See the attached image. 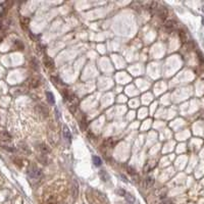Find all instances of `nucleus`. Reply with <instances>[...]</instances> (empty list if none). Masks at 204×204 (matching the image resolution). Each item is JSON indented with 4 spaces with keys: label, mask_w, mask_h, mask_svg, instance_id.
<instances>
[{
    "label": "nucleus",
    "mask_w": 204,
    "mask_h": 204,
    "mask_svg": "<svg viewBox=\"0 0 204 204\" xmlns=\"http://www.w3.org/2000/svg\"><path fill=\"white\" fill-rule=\"evenodd\" d=\"M0 140L3 141V142H9L11 140L10 134H8L7 132H5V131H3V132H0Z\"/></svg>",
    "instance_id": "3"
},
{
    "label": "nucleus",
    "mask_w": 204,
    "mask_h": 204,
    "mask_svg": "<svg viewBox=\"0 0 204 204\" xmlns=\"http://www.w3.org/2000/svg\"><path fill=\"white\" fill-rule=\"evenodd\" d=\"M153 184H154V178L153 176H147V178L145 179V182H144L145 188L151 187V186H153Z\"/></svg>",
    "instance_id": "4"
},
{
    "label": "nucleus",
    "mask_w": 204,
    "mask_h": 204,
    "mask_svg": "<svg viewBox=\"0 0 204 204\" xmlns=\"http://www.w3.org/2000/svg\"><path fill=\"white\" fill-rule=\"evenodd\" d=\"M28 176L33 180H39L42 178V170L37 165L32 164L28 169Z\"/></svg>",
    "instance_id": "1"
},
{
    "label": "nucleus",
    "mask_w": 204,
    "mask_h": 204,
    "mask_svg": "<svg viewBox=\"0 0 204 204\" xmlns=\"http://www.w3.org/2000/svg\"><path fill=\"white\" fill-rule=\"evenodd\" d=\"M30 86H31L32 88H37L39 86V80L36 78H33L31 82H30Z\"/></svg>",
    "instance_id": "9"
},
{
    "label": "nucleus",
    "mask_w": 204,
    "mask_h": 204,
    "mask_svg": "<svg viewBox=\"0 0 204 204\" xmlns=\"http://www.w3.org/2000/svg\"><path fill=\"white\" fill-rule=\"evenodd\" d=\"M40 149H41V151L43 152V153H46V152L49 151V149L47 148V146H46V145H44V144H42V145H41V148H40Z\"/></svg>",
    "instance_id": "15"
},
{
    "label": "nucleus",
    "mask_w": 204,
    "mask_h": 204,
    "mask_svg": "<svg viewBox=\"0 0 204 204\" xmlns=\"http://www.w3.org/2000/svg\"><path fill=\"white\" fill-rule=\"evenodd\" d=\"M165 28L167 29V30H172L173 28H175V26H176V23L173 22V20H167V22H165Z\"/></svg>",
    "instance_id": "8"
},
{
    "label": "nucleus",
    "mask_w": 204,
    "mask_h": 204,
    "mask_svg": "<svg viewBox=\"0 0 204 204\" xmlns=\"http://www.w3.org/2000/svg\"><path fill=\"white\" fill-rule=\"evenodd\" d=\"M92 159H93L94 164H95L96 166H100L102 164V160L100 159V157H98V156H93Z\"/></svg>",
    "instance_id": "10"
},
{
    "label": "nucleus",
    "mask_w": 204,
    "mask_h": 204,
    "mask_svg": "<svg viewBox=\"0 0 204 204\" xmlns=\"http://www.w3.org/2000/svg\"><path fill=\"white\" fill-rule=\"evenodd\" d=\"M46 95H47V98H48V101H49V103H51V104H54L55 100H54L53 94L51 93V92H47V93H46Z\"/></svg>",
    "instance_id": "11"
},
{
    "label": "nucleus",
    "mask_w": 204,
    "mask_h": 204,
    "mask_svg": "<svg viewBox=\"0 0 204 204\" xmlns=\"http://www.w3.org/2000/svg\"><path fill=\"white\" fill-rule=\"evenodd\" d=\"M159 17H161V19H164V17H166V14H167V10L165 9V8H160L159 9Z\"/></svg>",
    "instance_id": "13"
},
{
    "label": "nucleus",
    "mask_w": 204,
    "mask_h": 204,
    "mask_svg": "<svg viewBox=\"0 0 204 204\" xmlns=\"http://www.w3.org/2000/svg\"><path fill=\"white\" fill-rule=\"evenodd\" d=\"M128 169H129V173H131V175H135V169H132L131 167H128Z\"/></svg>",
    "instance_id": "18"
},
{
    "label": "nucleus",
    "mask_w": 204,
    "mask_h": 204,
    "mask_svg": "<svg viewBox=\"0 0 204 204\" xmlns=\"http://www.w3.org/2000/svg\"><path fill=\"white\" fill-rule=\"evenodd\" d=\"M28 24H29V19H27V17H23L22 19V25H23L24 28H25L26 26H28Z\"/></svg>",
    "instance_id": "14"
},
{
    "label": "nucleus",
    "mask_w": 204,
    "mask_h": 204,
    "mask_svg": "<svg viewBox=\"0 0 204 204\" xmlns=\"http://www.w3.org/2000/svg\"><path fill=\"white\" fill-rule=\"evenodd\" d=\"M202 23H203V25H204V17H203V19H202Z\"/></svg>",
    "instance_id": "19"
},
{
    "label": "nucleus",
    "mask_w": 204,
    "mask_h": 204,
    "mask_svg": "<svg viewBox=\"0 0 204 204\" xmlns=\"http://www.w3.org/2000/svg\"><path fill=\"white\" fill-rule=\"evenodd\" d=\"M99 176L103 182H107V181H109V179H110V176H109V175L105 172V170L99 172Z\"/></svg>",
    "instance_id": "6"
},
{
    "label": "nucleus",
    "mask_w": 204,
    "mask_h": 204,
    "mask_svg": "<svg viewBox=\"0 0 204 204\" xmlns=\"http://www.w3.org/2000/svg\"><path fill=\"white\" fill-rule=\"evenodd\" d=\"M124 197H126L127 201H129L130 203H134V202H135V197H134L133 195H131L130 193H126Z\"/></svg>",
    "instance_id": "12"
},
{
    "label": "nucleus",
    "mask_w": 204,
    "mask_h": 204,
    "mask_svg": "<svg viewBox=\"0 0 204 204\" xmlns=\"http://www.w3.org/2000/svg\"><path fill=\"white\" fill-rule=\"evenodd\" d=\"M106 144H107L109 147L110 148H112V146H113V142H112V139H108V140H106Z\"/></svg>",
    "instance_id": "16"
},
{
    "label": "nucleus",
    "mask_w": 204,
    "mask_h": 204,
    "mask_svg": "<svg viewBox=\"0 0 204 204\" xmlns=\"http://www.w3.org/2000/svg\"><path fill=\"white\" fill-rule=\"evenodd\" d=\"M63 135H65V139H68L69 141H71V140H72V134H71V132H69V128L66 126L63 127Z\"/></svg>",
    "instance_id": "7"
},
{
    "label": "nucleus",
    "mask_w": 204,
    "mask_h": 204,
    "mask_svg": "<svg viewBox=\"0 0 204 204\" xmlns=\"http://www.w3.org/2000/svg\"><path fill=\"white\" fill-rule=\"evenodd\" d=\"M202 10H203V13H204V5H203V7H202Z\"/></svg>",
    "instance_id": "20"
},
{
    "label": "nucleus",
    "mask_w": 204,
    "mask_h": 204,
    "mask_svg": "<svg viewBox=\"0 0 204 204\" xmlns=\"http://www.w3.org/2000/svg\"><path fill=\"white\" fill-rule=\"evenodd\" d=\"M44 63H45V65H46L48 69H53L54 62H53V60L51 59V58H49L48 56H45V57H44Z\"/></svg>",
    "instance_id": "5"
},
{
    "label": "nucleus",
    "mask_w": 204,
    "mask_h": 204,
    "mask_svg": "<svg viewBox=\"0 0 204 204\" xmlns=\"http://www.w3.org/2000/svg\"><path fill=\"white\" fill-rule=\"evenodd\" d=\"M163 204H173V202L170 199H165L163 200Z\"/></svg>",
    "instance_id": "17"
},
{
    "label": "nucleus",
    "mask_w": 204,
    "mask_h": 204,
    "mask_svg": "<svg viewBox=\"0 0 204 204\" xmlns=\"http://www.w3.org/2000/svg\"><path fill=\"white\" fill-rule=\"evenodd\" d=\"M157 165V162L156 160H151V161H148L147 163L145 164V167H144V172H150V170H152L154 169L155 166Z\"/></svg>",
    "instance_id": "2"
}]
</instances>
